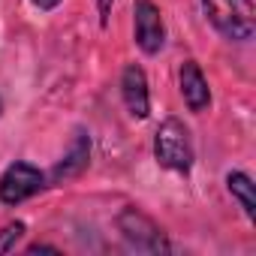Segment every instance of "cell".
Segmentation results:
<instances>
[{
    "mask_svg": "<svg viewBox=\"0 0 256 256\" xmlns=\"http://www.w3.org/2000/svg\"><path fill=\"white\" fill-rule=\"evenodd\" d=\"M133 40L145 54H160L166 46V24L163 12L154 0H136L133 4Z\"/></svg>",
    "mask_w": 256,
    "mask_h": 256,
    "instance_id": "277c9868",
    "label": "cell"
},
{
    "mask_svg": "<svg viewBox=\"0 0 256 256\" xmlns=\"http://www.w3.org/2000/svg\"><path fill=\"white\" fill-rule=\"evenodd\" d=\"M226 190L229 196L241 205L247 220H256V196H253V178L247 172H229L226 175Z\"/></svg>",
    "mask_w": 256,
    "mask_h": 256,
    "instance_id": "9c48e42d",
    "label": "cell"
},
{
    "mask_svg": "<svg viewBox=\"0 0 256 256\" xmlns=\"http://www.w3.org/2000/svg\"><path fill=\"white\" fill-rule=\"evenodd\" d=\"M22 235H24V223H10V226H4V229H0V253L16 250V244H18Z\"/></svg>",
    "mask_w": 256,
    "mask_h": 256,
    "instance_id": "30bf717a",
    "label": "cell"
},
{
    "mask_svg": "<svg viewBox=\"0 0 256 256\" xmlns=\"http://www.w3.org/2000/svg\"><path fill=\"white\" fill-rule=\"evenodd\" d=\"M112 6H114V0H96V12H100V28L108 24L112 18Z\"/></svg>",
    "mask_w": 256,
    "mask_h": 256,
    "instance_id": "8fae6325",
    "label": "cell"
},
{
    "mask_svg": "<svg viewBox=\"0 0 256 256\" xmlns=\"http://www.w3.org/2000/svg\"><path fill=\"white\" fill-rule=\"evenodd\" d=\"M0 112H4V100H0Z\"/></svg>",
    "mask_w": 256,
    "mask_h": 256,
    "instance_id": "5bb4252c",
    "label": "cell"
},
{
    "mask_svg": "<svg viewBox=\"0 0 256 256\" xmlns=\"http://www.w3.org/2000/svg\"><path fill=\"white\" fill-rule=\"evenodd\" d=\"M88 160H90V136H88V133H78L76 142L70 145L66 157L52 169V181L60 184V181H70V178L82 175V172L88 169Z\"/></svg>",
    "mask_w": 256,
    "mask_h": 256,
    "instance_id": "ba28073f",
    "label": "cell"
},
{
    "mask_svg": "<svg viewBox=\"0 0 256 256\" xmlns=\"http://www.w3.org/2000/svg\"><path fill=\"white\" fill-rule=\"evenodd\" d=\"M28 253H60L58 247H52V244H30L28 247Z\"/></svg>",
    "mask_w": 256,
    "mask_h": 256,
    "instance_id": "4fadbf2b",
    "label": "cell"
},
{
    "mask_svg": "<svg viewBox=\"0 0 256 256\" xmlns=\"http://www.w3.org/2000/svg\"><path fill=\"white\" fill-rule=\"evenodd\" d=\"M42 187H46V175L36 166L18 160L0 175V202L4 205H18V202L36 196Z\"/></svg>",
    "mask_w": 256,
    "mask_h": 256,
    "instance_id": "5b68a950",
    "label": "cell"
},
{
    "mask_svg": "<svg viewBox=\"0 0 256 256\" xmlns=\"http://www.w3.org/2000/svg\"><path fill=\"white\" fill-rule=\"evenodd\" d=\"M178 88H181V96L187 102L190 112L202 114L208 106H211V88H208V78L202 72V66L196 60H184L181 70H178Z\"/></svg>",
    "mask_w": 256,
    "mask_h": 256,
    "instance_id": "52a82bcc",
    "label": "cell"
},
{
    "mask_svg": "<svg viewBox=\"0 0 256 256\" xmlns=\"http://www.w3.org/2000/svg\"><path fill=\"white\" fill-rule=\"evenodd\" d=\"M154 157L163 169L169 172H190L193 169V139H190V130L187 124L178 120V118H166L157 133H154Z\"/></svg>",
    "mask_w": 256,
    "mask_h": 256,
    "instance_id": "7a4b0ae2",
    "label": "cell"
},
{
    "mask_svg": "<svg viewBox=\"0 0 256 256\" xmlns=\"http://www.w3.org/2000/svg\"><path fill=\"white\" fill-rule=\"evenodd\" d=\"M211 28L232 42H247L256 34V0H202Z\"/></svg>",
    "mask_w": 256,
    "mask_h": 256,
    "instance_id": "6da1fadb",
    "label": "cell"
},
{
    "mask_svg": "<svg viewBox=\"0 0 256 256\" xmlns=\"http://www.w3.org/2000/svg\"><path fill=\"white\" fill-rule=\"evenodd\" d=\"M30 4H34L40 12H52V10H58V6L64 4V0H30Z\"/></svg>",
    "mask_w": 256,
    "mask_h": 256,
    "instance_id": "7c38bea8",
    "label": "cell"
},
{
    "mask_svg": "<svg viewBox=\"0 0 256 256\" xmlns=\"http://www.w3.org/2000/svg\"><path fill=\"white\" fill-rule=\"evenodd\" d=\"M118 229L126 238V244L142 250V253H166L169 250L166 232L139 208H124L118 214Z\"/></svg>",
    "mask_w": 256,
    "mask_h": 256,
    "instance_id": "3957f363",
    "label": "cell"
},
{
    "mask_svg": "<svg viewBox=\"0 0 256 256\" xmlns=\"http://www.w3.org/2000/svg\"><path fill=\"white\" fill-rule=\"evenodd\" d=\"M120 96L124 106L136 120H145L151 114V90H148V76L139 64H126L120 72Z\"/></svg>",
    "mask_w": 256,
    "mask_h": 256,
    "instance_id": "8992f818",
    "label": "cell"
}]
</instances>
